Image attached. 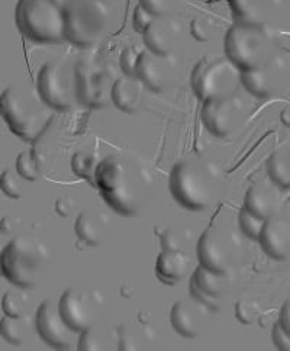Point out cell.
Listing matches in <instances>:
<instances>
[{"mask_svg": "<svg viewBox=\"0 0 290 351\" xmlns=\"http://www.w3.org/2000/svg\"><path fill=\"white\" fill-rule=\"evenodd\" d=\"M99 161L97 158L86 152L75 153L71 158V170L74 174H77L79 178L90 180L95 184V173L97 169Z\"/></svg>", "mask_w": 290, "mask_h": 351, "instance_id": "83f0119b", "label": "cell"}, {"mask_svg": "<svg viewBox=\"0 0 290 351\" xmlns=\"http://www.w3.org/2000/svg\"><path fill=\"white\" fill-rule=\"evenodd\" d=\"M21 179L23 178L18 173V170H5L2 173V182H0L3 193L12 199H21L23 193V184Z\"/></svg>", "mask_w": 290, "mask_h": 351, "instance_id": "836d02e7", "label": "cell"}, {"mask_svg": "<svg viewBox=\"0 0 290 351\" xmlns=\"http://www.w3.org/2000/svg\"><path fill=\"white\" fill-rule=\"evenodd\" d=\"M19 31L36 44H61L67 40L66 9L60 0H19Z\"/></svg>", "mask_w": 290, "mask_h": 351, "instance_id": "5b68a950", "label": "cell"}, {"mask_svg": "<svg viewBox=\"0 0 290 351\" xmlns=\"http://www.w3.org/2000/svg\"><path fill=\"white\" fill-rule=\"evenodd\" d=\"M74 205H75L74 200H73L70 196H61V197L57 200V204H56L57 214H58L60 217L69 218V217L73 214Z\"/></svg>", "mask_w": 290, "mask_h": 351, "instance_id": "b9f144b4", "label": "cell"}, {"mask_svg": "<svg viewBox=\"0 0 290 351\" xmlns=\"http://www.w3.org/2000/svg\"><path fill=\"white\" fill-rule=\"evenodd\" d=\"M67 40L82 48L97 44L110 25V6L104 0H66Z\"/></svg>", "mask_w": 290, "mask_h": 351, "instance_id": "52a82bcc", "label": "cell"}, {"mask_svg": "<svg viewBox=\"0 0 290 351\" xmlns=\"http://www.w3.org/2000/svg\"><path fill=\"white\" fill-rule=\"evenodd\" d=\"M144 83L138 77H118L112 89V104L122 112L135 114L143 105Z\"/></svg>", "mask_w": 290, "mask_h": 351, "instance_id": "7402d4cb", "label": "cell"}, {"mask_svg": "<svg viewBox=\"0 0 290 351\" xmlns=\"http://www.w3.org/2000/svg\"><path fill=\"white\" fill-rule=\"evenodd\" d=\"M191 271V258L186 252H166L162 250L156 261L157 278L166 285H176L187 278Z\"/></svg>", "mask_w": 290, "mask_h": 351, "instance_id": "603a6c76", "label": "cell"}, {"mask_svg": "<svg viewBox=\"0 0 290 351\" xmlns=\"http://www.w3.org/2000/svg\"><path fill=\"white\" fill-rule=\"evenodd\" d=\"M192 280L200 287L202 291L217 299H221L226 292H228L232 285L231 273L213 271L202 265L196 267L192 276Z\"/></svg>", "mask_w": 290, "mask_h": 351, "instance_id": "d4e9b609", "label": "cell"}, {"mask_svg": "<svg viewBox=\"0 0 290 351\" xmlns=\"http://www.w3.org/2000/svg\"><path fill=\"white\" fill-rule=\"evenodd\" d=\"M95 186L113 210L125 217H135L145 204L151 178L138 162L110 156L99 161Z\"/></svg>", "mask_w": 290, "mask_h": 351, "instance_id": "6da1fadb", "label": "cell"}, {"mask_svg": "<svg viewBox=\"0 0 290 351\" xmlns=\"http://www.w3.org/2000/svg\"><path fill=\"white\" fill-rule=\"evenodd\" d=\"M170 319L173 328L186 338H196L200 332L199 312L187 300H178L173 305Z\"/></svg>", "mask_w": 290, "mask_h": 351, "instance_id": "cb8c5ba5", "label": "cell"}, {"mask_svg": "<svg viewBox=\"0 0 290 351\" xmlns=\"http://www.w3.org/2000/svg\"><path fill=\"white\" fill-rule=\"evenodd\" d=\"M183 34V25L180 21L166 16H156L144 35L145 47L156 54L170 56L173 54L176 45L179 44Z\"/></svg>", "mask_w": 290, "mask_h": 351, "instance_id": "2e32d148", "label": "cell"}, {"mask_svg": "<svg viewBox=\"0 0 290 351\" xmlns=\"http://www.w3.org/2000/svg\"><path fill=\"white\" fill-rule=\"evenodd\" d=\"M271 337H273V343L277 348L282 351H290V334L282 327L280 322L274 324Z\"/></svg>", "mask_w": 290, "mask_h": 351, "instance_id": "60d3db41", "label": "cell"}, {"mask_svg": "<svg viewBox=\"0 0 290 351\" xmlns=\"http://www.w3.org/2000/svg\"><path fill=\"white\" fill-rule=\"evenodd\" d=\"M48 245L34 235L22 234L14 238L2 252V273L22 289H32L47 270Z\"/></svg>", "mask_w": 290, "mask_h": 351, "instance_id": "277c9868", "label": "cell"}, {"mask_svg": "<svg viewBox=\"0 0 290 351\" xmlns=\"http://www.w3.org/2000/svg\"><path fill=\"white\" fill-rule=\"evenodd\" d=\"M279 322L282 327L290 334V298L283 304L279 315Z\"/></svg>", "mask_w": 290, "mask_h": 351, "instance_id": "7bdbcfd3", "label": "cell"}, {"mask_svg": "<svg viewBox=\"0 0 290 351\" xmlns=\"http://www.w3.org/2000/svg\"><path fill=\"white\" fill-rule=\"evenodd\" d=\"M191 34L199 43H208L213 34V21L209 16L199 15L191 23Z\"/></svg>", "mask_w": 290, "mask_h": 351, "instance_id": "e575fe53", "label": "cell"}, {"mask_svg": "<svg viewBox=\"0 0 290 351\" xmlns=\"http://www.w3.org/2000/svg\"><path fill=\"white\" fill-rule=\"evenodd\" d=\"M2 117L22 140L35 143L48 131L54 121L56 109L40 93L23 86H9L2 93Z\"/></svg>", "mask_w": 290, "mask_h": 351, "instance_id": "7a4b0ae2", "label": "cell"}, {"mask_svg": "<svg viewBox=\"0 0 290 351\" xmlns=\"http://www.w3.org/2000/svg\"><path fill=\"white\" fill-rule=\"evenodd\" d=\"M144 49L145 48L138 47V45H131V47L123 49L121 54V58H119V66H121V70L125 76L136 77L138 61H140V57H141Z\"/></svg>", "mask_w": 290, "mask_h": 351, "instance_id": "d6a6232c", "label": "cell"}, {"mask_svg": "<svg viewBox=\"0 0 290 351\" xmlns=\"http://www.w3.org/2000/svg\"><path fill=\"white\" fill-rule=\"evenodd\" d=\"M189 291H191V296L196 300V302L202 306H205L213 312H218L221 305H219V299L213 298L210 295H208L206 292H204L200 287L191 279V283H189Z\"/></svg>", "mask_w": 290, "mask_h": 351, "instance_id": "8d00e7d4", "label": "cell"}, {"mask_svg": "<svg viewBox=\"0 0 290 351\" xmlns=\"http://www.w3.org/2000/svg\"><path fill=\"white\" fill-rule=\"evenodd\" d=\"M258 315L256 304L250 300H239L235 305V318L245 325L253 324Z\"/></svg>", "mask_w": 290, "mask_h": 351, "instance_id": "74e56055", "label": "cell"}, {"mask_svg": "<svg viewBox=\"0 0 290 351\" xmlns=\"http://www.w3.org/2000/svg\"><path fill=\"white\" fill-rule=\"evenodd\" d=\"M36 330L43 340L54 348L69 350L75 343V334L70 325L62 318L58 302L53 299H47L36 311Z\"/></svg>", "mask_w": 290, "mask_h": 351, "instance_id": "5bb4252c", "label": "cell"}, {"mask_svg": "<svg viewBox=\"0 0 290 351\" xmlns=\"http://www.w3.org/2000/svg\"><path fill=\"white\" fill-rule=\"evenodd\" d=\"M267 171L271 182L280 189L290 187V147H282L270 156Z\"/></svg>", "mask_w": 290, "mask_h": 351, "instance_id": "484cf974", "label": "cell"}, {"mask_svg": "<svg viewBox=\"0 0 290 351\" xmlns=\"http://www.w3.org/2000/svg\"><path fill=\"white\" fill-rule=\"evenodd\" d=\"M283 70V61L280 60V57L274 54L266 64L253 70L243 71L241 83L251 95L257 97H269L280 86Z\"/></svg>", "mask_w": 290, "mask_h": 351, "instance_id": "e0dca14e", "label": "cell"}, {"mask_svg": "<svg viewBox=\"0 0 290 351\" xmlns=\"http://www.w3.org/2000/svg\"><path fill=\"white\" fill-rule=\"evenodd\" d=\"M16 170L25 180L35 182L40 178V165L32 152H22L16 158Z\"/></svg>", "mask_w": 290, "mask_h": 351, "instance_id": "1f68e13d", "label": "cell"}, {"mask_svg": "<svg viewBox=\"0 0 290 351\" xmlns=\"http://www.w3.org/2000/svg\"><path fill=\"white\" fill-rule=\"evenodd\" d=\"M282 122L286 125V127H290V106L285 108L282 110V117H280Z\"/></svg>", "mask_w": 290, "mask_h": 351, "instance_id": "ee69618b", "label": "cell"}, {"mask_svg": "<svg viewBox=\"0 0 290 351\" xmlns=\"http://www.w3.org/2000/svg\"><path fill=\"white\" fill-rule=\"evenodd\" d=\"M176 60L173 54L160 56L145 48L136 67V77L151 90L162 92L170 86L176 74Z\"/></svg>", "mask_w": 290, "mask_h": 351, "instance_id": "9a60e30c", "label": "cell"}, {"mask_svg": "<svg viewBox=\"0 0 290 351\" xmlns=\"http://www.w3.org/2000/svg\"><path fill=\"white\" fill-rule=\"evenodd\" d=\"M0 330H2V337L8 343L14 346H21L25 340H27L28 322L25 319V317L15 318V317L5 315L2 318Z\"/></svg>", "mask_w": 290, "mask_h": 351, "instance_id": "4316f807", "label": "cell"}, {"mask_svg": "<svg viewBox=\"0 0 290 351\" xmlns=\"http://www.w3.org/2000/svg\"><path fill=\"white\" fill-rule=\"evenodd\" d=\"M235 23L269 27L279 14L282 0H228Z\"/></svg>", "mask_w": 290, "mask_h": 351, "instance_id": "ac0fdd59", "label": "cell"}, {"mask_svg": "<svg viewBox=\"0 0 290 351\" xmlns=\"http://www.w3.org/2000/svg\"><path fill=\"white\" fill-rule=\"evenodd\" d=\"M247 118L245 100L235 95L209 99L202 108V119L215 136L226 138L235 134Z\"/></svg>", "mask_w": 290, "mask_h": 351, "instance_id": "7c38bea8", "label": "cell"}, {"mask_svg": "<svg viewBox=\"0 0 290 351\" xmlns=\"http://www.w3.org/2000/svg\"><path fill=\"white\" fill-rule=\"evenodd\" d=\"M189 243H191V237L182 228L170 227L161 234V247L166 252H186Z\"/></svg>", "mask_w": 290, "mask_h": 351, "instance_id": "f1b7e54d", "label": "cell"}, {"mask_svg": "<svg viewBox=\"0 0 290 351\" xmlns=\"http://www.w3.org/2000/svg\"><path fill=\"white\" fill-rule=\"evenodd\" d=\"M27 296H25L21 291H8L3 295L2 299V308L5 315L9 317H25V312H27Z\"/></svg>", "mask_w": 290, "mask_h": 351, "instance_id": "4dcf8cb0", "label": "cell"}, {"mask_svg": "<svg viewBox=\"0 0 290 351\" xmlns=\"http://www.w3.org/2000/svg\"><path fill=\"white\" fill-rule=\"evenodd\" d=\"M267 219H263L254 214H251V212L247 208H243L239 210L238 214V223H239V228L241 231L250 237L253 238V240H258L261 231L264 228V225H266Z\"/></svg>", "mask_w": 290, "mask_h": 351, "instance_id": "f546056e", "label": "cell"}, {"mask_svg": "<svg viewBox=\"0 0 290 351\" xmlns=\"http://www.w3.org/2000/svg\"><path fill=\"white\" fill-rule=\"evenodd\" d=\"M279 192L276 191V187L266 182L254 183L245 193L244 208L263 219H269L273 215L279 214Z\"/></svg>", "mask_w": 290, "mask_h": 351, "instance_id": "ffe728a7", "label": "cell"}, {"mask_svg": "<svg viewBox=\"0 0 290 351\" xmlns=\"http://www.w3.org/2000/svg\"><path fill=\"white\" fill-rule=\"evenodd\" d=\"M241 257V238L230 225L213 223L199 238V263L213 271L231 273Z\"/></svg>", "mask_w": 290, "mask_h": 351, "instance_id": "9c48e42d", "label": "cell"}, {"mask_svg": "<svg viewBox=\"0 0 290 351\" xmlns=\"http://www.w3.org/2000/svg\"><path fill=\"white\" fill-rule=\"evenodd\" d=\"M36 90L56 110L64 112L80 102L75 67L60 61H51L38 73Z\"/></svg>", "mask_w": 290, "mask_h": 351, "instance_id": "30bf717a", "label": "cell"}, {"mask_svg": "<svg viewBox=\"0 0 290 351\" xmlns=\"http://www.w3.org/2000/svg\"><path fill=\"white\" fill-rule=\"evenodd\" d=\"M174 2H179V0H174Z\"/></svg>", "mask_w": 290, "mask_h": 351, "instance_id": "bcb514c9", "label": "cell"}, {"mask_svg": "<svg viewBox=\"0 0 290 351\" xmlns=\"http://www.w3.org/2000/svg\"><path fill=\"white\" fill-rule=\"evenodd\" d=\"M221 183L209 162L199 158L179 161L170 174V192L189 210H205L218 200Z\"/></svg>", "mask_w": 290, "mask_h": 351, "instance_id": "3957f363", "label": "cell"}, {"mask_svg": "<svg viewBox=\"0 0 290 351\" xmlns=\"http://www.w3.org/2000/svg\"><path fill=\"white\" fill-rule=\"evenodd\" d=\"M225 56L241 71L266 64L274 56L269 27L232 25L225 36Z\"/></svg>", "mask_w": 290, "mask_h": 351, "instance_id": "8992f818", "label": "cell"}, {"mask_svg": "<svg viewBox=\"0 0 290 351\" xmlns=\"http://www.w3.org/2000/svg\"><path fill=\"white\" fill-rule=\"evenodd\" d=\"M241 73L226 56L206 54L195 66L191 84L196 96L202 102H206L209 99L238 93L243 84Z\"/></svg>", "mask_w": 290, "mask_h": 351, "instance_id": "ba28073f", "label": "cell"}, {"mask_svg": "<svg viewBox=\"0 0 290 351\" xmlns=\"http://www.w3.org/2000/svg\"><path fill=\"white\" fill-rule=\"evenodd\" d=\"M258 241L267 256L285 260L290 256V218L276 214L266 221Z\"/></svg>", "mask_w": 290, "mask_h": 351, "instance_id": "d6986e66", "label": "cell"}, {"mask_svg": "<svg viewBox=\"0 0 290 351\" xmlns=\"http://www.w3.org/2000/svg\"><path fill=\"white\" fill-rule=\"evenodd\" d=\"M104 347H105L104 338L100 337L99 331L95 327L87 328V330L80 332L79 344H77L79 350H82V351H96V350H104Z\"/></svg>", "mask_w": 290, "mask_h": 351, "instance_id": "d590c367", "label": "cell"}, {"mask_svg": "<svg viewBox=\"0 0 290 351\" xmlns=\"http://www.w3.org/2000/svg\"><path fill=\"white\" fill-rule=\"evenodd\" d=\"M154 19H156V16L153 14H149V12L145 8H143L141 5H138L135 8L134 16H132V27L136 32L144 34L149 25L153 23Z\"/></svg>", "mask_w": 290, "mask_h": 351, "instance_id": "ab89813d", "label": "cell"}, {"mask_svg": "<svg viewBox=\"0 0 290 351\" xmlns=\"http://www.w3.org/2000/svg\"><path fill=\"white\" fill-rule=\"evenodd\" d=\"M174 0H140V5L154 16H166L174 8Z\"/></svg>", "mask_w": 290, "mask_h": 351, "instance_id": "f35d334b", "label": "cell"}, {"mask_svg": "<svg viewBox=\"0 0 290 351\" xmlns=\"http://www.w3.org/2000/svg\"><path fill=\"white\" fill-rule=\"evenodd\" d=\"M75 234L80 240L90 247L102 245L109 232V219L100 210H83L74 225Z\"/></svg>", "mask_w": 290, "mask_h": 351, "instance_id": "44dd1931", "label": "cell"}, {"mask_svg": "<svg viewBox=\"0 0 290 351\" xmlns=\"http://www.w3.org/2000/svg\"><path fill=\"white\" fill-rule=\"evenodd\" d=\"M100 305L102 302L96 295L79 287H69L58 300L62 318L77 332L95 327L99 319Z\"/></svg>", "mask_w": 290, "mask_h": 351, "instance_id": "4fadbf2b", "label": "cell"}, {"mask_svg": "<svg viewBox=\"0 0 290 351\" xmlns=\"http://www.w3.org/2000/svg\"><path fill=\"white\" fill-rule=\"evenodd\" d=\"M112 67L82 60L75 66L80 104L90 108H104L112 102V89L118 80Z\"/></svg>", "mask_w": 290, "mask_h": 351, "instance_id": "8fae6325", "label": "cell"}, {"mask_svg": "<svg viewBox=\"0 0 290 351\" xmlns=\"http://www.w3.org/2000/svg\"><path fill=\"white\" fill-rule=\"evenodd\" d=\"M104 2H108V3H110V2H115V0H104Z\"/></svg>", "mask_w": 290, "mask_h": 351, "instance_id": "f6af8a7d", "label": "cell"}]
</instances>
